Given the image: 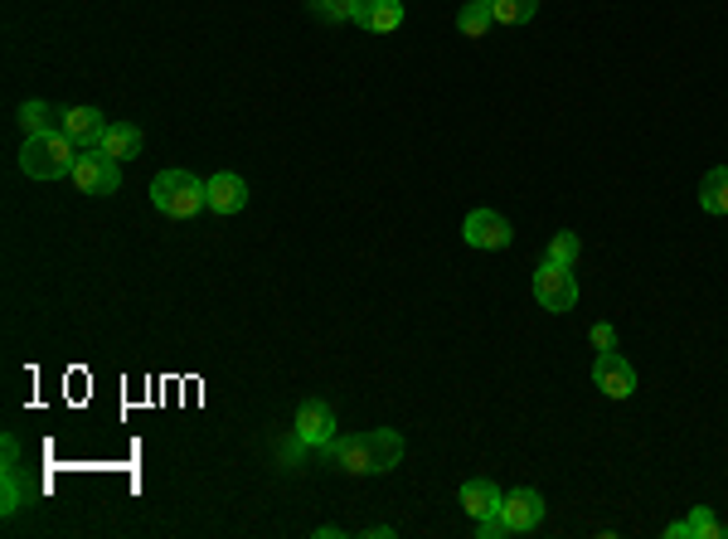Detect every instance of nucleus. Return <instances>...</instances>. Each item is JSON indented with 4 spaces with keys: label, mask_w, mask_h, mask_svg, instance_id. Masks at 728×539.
Instances as JSON below:
<instances>
[{
    "label": "nucleus",
    "mask_w": 728,
    "mask_h": 539,
    "mask_svg": "<svg viewBox=\"0 0 728 539\" xmlns=\"http://www.w3.org/2000/svg\"><path fill=\"white\" fill-rule=\"evenodd\" d=\"M122 161H112L108 151L92 147L88 155H78V165H73V185H78L83 195H117L122 190Z\"/></svg>",
    "instance_id": "39448f33"
},
{
    "label": "nucleus",
    "mask_w": 728,
    "mask_h": 539,
    "mask_svg": "<svg viewBox=\"0 0 728 539\" xmlns=\"http://www.w3.org/2000/svg\"><path fill=\"white\" fill-rule=\"evenodd\" d=\"M588 336H592V346H598V350H617V330H612L607 321H598V326H592Z\"/></svg>",
    "instance_id": "b1692460"
},
{
    "label": "nucleus",
    "mask_w": 728,
    "mask_h": 539,
    "mask_svg": "<svg viewBox=\"0 0 728 539\" xmlns=\"http://www.w3.org/2000/svg\"><path fill=\"white\" fill-rule=\"evenodd\" d=\"M462 238H466L472 248H481V253H501V248L515 243V229H510L505 214H495V210H472V214H466V224H462Z\"/></svg>",
    "instance_id": "0eeeda50"
},
{
    "label": "nucleus",
    "mask_w": 728,
    "mask_h": 539,
    "mask_svg": "<svg viewBox=\"0 0 728 539\" xmlns=\"http://www.w3.org/2000/svg\"><path fill=\"white\" fill-rule=\"evenodd\" d=\"M151 204L165 220H194L200 210H210V190H204V180L194 171L171 165V171H161L151 180Z\"/></svg>",
    "instance_id": "f03ea898"
},
{
    "label": "nucleus",
    "mask_w": 728,
    "mask_h": 539,
    "mask_svg": "<svg viewBox=\"0 0 728 539\" xmlns=\"http://www.w3.org/2000/svg\"><path fill=\"white\" fill-rule=\"evenodd\" d=\"M204 190H210V210L214 214H238L248 204V180L234 171H218L204 180Z\"/></svg>",
    "instance_id": "9d476101"
},
{
    "label": "nucleus",
    "mask_w": 728,
    "mask_h": 539,
    "mask_svg": "<svg viewBox=\"0 0 728 539\" xmlns=\"http://www.w3.org/2000/svg\"><path fill=\"white\" fill-rule=\"evenodd\" d=\"M491 25H495V15H491V0H466V5L456 10V29H462L466 39H481Z\"/></svg>",
    "instance_id": "2eb2a0df"
},
{
    "label": "nucleus",
    "mask_w": 728,
    "mask_h": 539,
    "mask_svg": "<svg viewBox=\"0 0 728 539\" xmlns=\"http://www.w3.org/2000/svg\"><path fill=\"white\" fill-rule=\"evenodd\" d=\"M592 385L607 393V399H631V393H637V369H631V360L622 355V350H598V360H592Z\"/></svg>",
    "instance_id": "423d86ee"
},
{
    "label": "nucleus",
    "mask_w": 728,
    "mask_h": 539,
    "mask_svg": "<svg viewBox=\"0 0 728 539\" xmlns=\"http://www.w3.org/2000/svg\"><path fill=\"white\" fill-rule=\"evenodd\" d=\"M501 535H510V525L501 521V511H495V515H481V521H476V539H501Z\"/></svg>",
    "instance_id": "5701e85b"
},
{
    "label": "nucleus",
    "mask_w": 728,
    "mask_h": 539,
    "mask_svg": "<svg viewBox=\"0 0 728 539\" xmlns=\"http://www.w3.org/2000/svg\"><path fill=\"white\" fill-rule=\"evenodd\" d=\"M700 204L704 214H728V165H719V171H710L700 180Z\"/></svg>",
    "instance_id": "f3484780"
},
{
    "label": "nucleus",
    "mask_w": 728,
    "mask_h": 539,
    "mask_svg": "<svg viewBox=\"0 0 728 539\" xmlns=\"http://www.w3.org/2000/svg\"><path fill=\"white\" fill-rule=\"evenodd\" d=\"M355 25L369 29V35H393L403 25V0H360Z\"/></svg>",
    "instance_id": "f8f14e48"
},
{
    "label": "nucleus",
    "mask_w": 728,
    "mask_h": 539,
    "mask_svg": "<svg viewBox=\"0 0 728 539\" xmlns=\"http://www.w3.org/2000/svg\"><path fill=\"white\" fill-rule=\"evenodd\" d=\"M59 122H64V112H54L49 102H25L20 108V127H25V137H39V131H59Z\"/></svg>",
    "instance_id": "dca6fc26"
},
{
    "label": "nucleus",
    "mask_w": 728,
    "mask_h": 539,
    "mask_svg": "<svg viewBox=\"0 0 728 539\" xmlns=\"http://www.w3.org/2000/svg\"><path fill=\"white\" fill-rule=\"evenodd\" d=\"M690 539H728V525L710 511V505H694L690 511Z\"/></svg>",
    "instance_id": "6ab92c4d"
},
{
    "label": "nucleus",
    "mask_w": 728,
    "mask_h": 539,
    "mask_svg": "<svg viewBox=\"0 0 728 539\" xmlns=\"http://www.w3.org/2000/svg\"><path fill=\"white\" fill-rule=\"evenodd\" d=\"M535 302L544 311H554V316H564V311L578 306V277L568 263H554V258H544L535 273Z\"/></svg>",
    "instance_id": "20e7f679"
},
{
    "label": "nucleus",
    "mask_w": 728,
    "mask_h": 539,
    "mask_svg": "<svg viewBox=\"0 0 728 539\" xmlns=\"http://www.w3.org/2000/svg\"><path fill=\"white\" fill-rule=\"evenodd\" d=\"M355 5H360V0H311V15H321V20H355Z\"/></svg>",
    "instance_id": "4be33fe9"
},
{
    "label": "nucleus",
    "mask_w": 728,
    "mask_h": 539,
    "mask_svg": "<svg viewBox=\"0 0 728 539\" xmlns=\"http://www.w3.org/2000/svg\"><path fill=\"white\" fill-rule=\"evenodd\" d=\"M326 466L336 472H350V476H384L403 462V433L393 428H374V433H350V438H330L321 448Z\"/></svg>",
    "instance_id": "f257e3e1"
},
{
    "label": "nucleus",
    "mask_w": 728,
    "mask_h": 539,
    "mask_svg": "<svg viewBox=\"0 0 728 539\" xmlns=\"http://www.w3.org/2000/svg\"><path fill=\"white\" fill-rule=\"evenodd\" d=\"M59 131H64L73 147H98L102 131H108V117H102L98 108H68L64 122H59Z\"/></svg>",
    "instance_id": "9b49d317"
},
{
    "label": "nucleus",
    "mask_w": 728,
    "mask_h": 539,
    "mask_svg": "<svg viewBox=\"0 0 728 539\" xmlns=\"http://www.w3.org/2000/svg\"><path fill=\"white\" fill-rule=\"evenodd\" d=\"M141 147H146V137H141L137 122H108V131H102V141H98V151H108L112 161H137Z\"/></svg>",
    "instance_id": "ddd939ff"
},
{
    "label": "nucleus",
    "mask_w": 728,
    "mask_h": 539,
    "mask_svg": "<svg viewBox=\"0 0 728 539\" xmlns=\"http://www.w3.org/2000/svg\"><path fill=\"white\" fill-rule=\"evenodd\" d=\"M501 521L510 525V535H529L539 521H544V496H539L535 486L505 491V501H501Z\"/></svg>",
    "instance_id": "1a4fd4ad"
},
{
    "label": "nucleus",
    "mask_w": 728,
    "mask_h": 539,
    "mask_svg": "<svg viewBox=\"0 0 728 539\" xmlns=\"http://www.w3.org/2000/svg\"><path fill=\"white\" fill-rule=\"evenodd\" d=\"M78 165V147L64 137V131H39V137H25V151H20V171L29 180H64Z\"/></svg>",
    "instance_id": "7ed1b4c3"
},
{
    "label": "nucleus",
    "mask_w": 728,
    "mask_h": 539,
    "mask_svg": "<svg viewBox=\"0 0 728 539\" xmlns=\"http://www.w3.org/2000/svg\"><path fill=\"white\" fill-rule=\"evenodd\" d=\"M665 539H690V521H675V525H665Z\"/></svg>",
    "instance_id": "393cba45"
},
{
    "label": "nucleus",
    "mask_w": 728,
    "mask_h": 539,
    "mask_svg": "<svg viewBox=\"0 0 728 539\" xmlns=\"http://www.w3.org/2000/svg\"><path fill=\"white\" fill-rule=\"evenodd\" d=\"M578 253H582V238H578L574 229H558L554 238H549V258H554V263H568V267H574Z\"/></svg>",
    "instance_id": "aec40b11"
},
{
    "label": "nucleus",
    "mask_w": 728,
    "mask_h": 539,
    "mask_svg": "<svg viewBox=\"0 0 728 539\" xmlns=\"http://www.w3.org/2000/svg\"><path fill=\"white\" fill-rule=\"evenodd\" d=\"M505 501V491L495 481H486V476H472V481H462V511L472 515V521H481V515H495Z\"/></svg>",
    "instance_id": "4468645a"
},
{
    "label": "nucleus",
    "mask_w": 728,
    "mask_h": 539,
    "mask_svg": "<svg viewBox=\"0 0 728 539\" xmlns=\"http://www.w3.org/2000/svg\"><path fill=\"white\" fill-rule=\"evenodd\" d=\"M539 10V0H491L495 25H529Z\"/></svg>",
    "instance_id": "a211bd4d"
},
{
    "label": "nucleus",
    "mask_w": 728,
    "mask_h": 539,
    "mask_svg": "<svg viewBox=\"0 0 728 539\" xmlns=\"http://www.w3.org/2000/svg\"><path fill=\"white\" fill-rule=\"evenodd\" d=\"M297 442L301 448H326L330 438L340 433V423H336V409H330L326 399H301V409H297Z\"/></svg>",
    "instance_id": "6e6552de"
},
{
    "label": "nucleus",
    "mask_w": 728,
    "mask_h": 539,
    "mask_svg": "<svg viewBox=\"0 0 728 539\" xmlns=\"http://www.w3.org/2000/svg\"><path fill=\"white\" fill-rule=\"evenodd\" d=\"M20 505H25V472H20V462H10L5 466V505H0V511L15 515Z\"/></svg>",
    "instance_id": "412c9836"
}]
</instances>
